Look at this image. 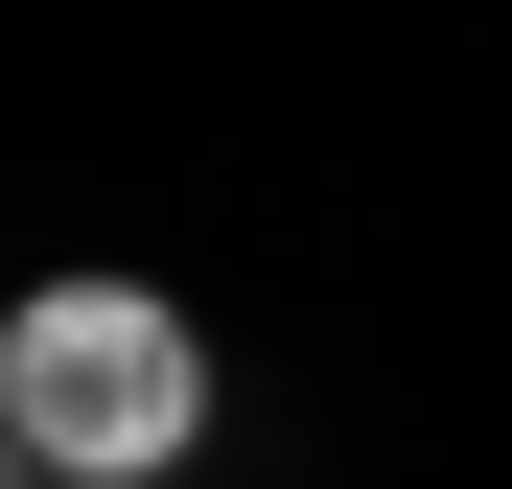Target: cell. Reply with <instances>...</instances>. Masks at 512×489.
Wrapping results in <instances>:
<instances>
[{
    "mask_svg": "<svg viewBox=\"0 0 512 489\" xmlns=\"http://www.w3.org/2000/svg\"><path fill=\"white\" fill-rule=\"evenodd\" d=\"M0 420H24V466L70 489H140L210 443V350L163 280H24V326H0Z\"/></svg>",
    "mask_w": 512,
    "mask_h": 489,
    "instance_id": "obj_1",
    "label": "cell"
},
{
    "mask_svg": "<svg viewBox=\"0 0 512 489\" xmlns=\"http://www.w3.org/2000/svg\"><path fill=\"white\" fill-rule=\"evenodd\" d=\"M0 489H24V420H0Z\"/></svg>",
    "mask_w": 512,
    "mask_h": 489,
    "instance_id": "obj_2",
    "label": "cell"
}]
</instances>
